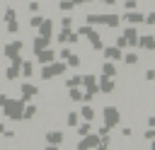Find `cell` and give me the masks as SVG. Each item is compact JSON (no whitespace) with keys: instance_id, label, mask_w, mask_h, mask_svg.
<instances>
[{"instance_id":"30bf717a","label":"cell","mask_w":155,"mask_h":150,"mask_svg":"<svg viewBox=\"0 0 155 150\" xmlns=\"http://www.w3.org/2000/svg\"><path fill=\"white\" fill-rule=\"evenodd\" d=\"M143 19H145V24H155V12H150V15L143 17Z\"/></svg>"},{"instance_id":"7c38bea8","label":"cell","mask_w":155,"mask_h":150,"mask_svg":"<svg viewBox=\"0 0 155 150\" xmlns=\"http://www.w3.org/2000/svg\"><path fill=\"white\" fill-rule=\"evenodd\" d=\"M145 138H148V140H153V138H155V131H153V126L145 131Z\"/></svg>"},{"instance_id":"277c9868","label":"cell","mask_w":155,"mask_h":150,"mask_svg":"<svg viewBox=\"0 0 155 150\" xmlns=\"http://www.w3.org/2000/svg\"><path fill=\"white\" fill-rule=\"evenodd\" d=\"M107 58H116V60H119V58H121V48H119V46L107 48Z\"/></svg>"},{"instance_id":"7a4b0ae2","label":"cell","mask_w":155,"mask_h":150,"mask_svg":"<svg viewBox=\"0 0 155 150\" xmlns=\"http://www.w3.org/2000/svg\"><path fill=\"white\" fill-rule=\"evenodd\" d=\"M138 46L153 51V48H155V36H140V39H138Z\"/></svg>"},{"instance_id":"4fadbf2b","label":"cell","mask_w":155,"mask_h":150,"mask_svg":"<svg viewBox=\"0 0 155 150\" xmlns=\"http://www.w3.org/2000/svg\"><path fill=\"white\" fill-rule=\"evenodd\" d=\"M145 80H155V70H148L145 73Z\"/></svg>"},{"instance_id":"52a82bcc","label":"cell","mask_w":155,"mask_h":150,"mask_svg":"<svg viewBox=\"0 0 155 150\" xmlns=\"http://www.w3.org/2000/svg\"><path fill=\"white\" fill-rule=\"evenodd\" d=\"M82 116H85L87 121H92V116H94V111H92L90 106H85V109H82Z\"/></svg>"},{"instance_id":"ba28073f","label":"cell","mask_w":155,"mask_h":150,"mask_svg":"<svg viewBox=\"0 0 155 150\" xmlns=\"http://www.w3.org/2000/svg\"><path fill=\"white\" fill-rule=\"evenodd\" d=\"M61 133H48V143H61Z\"/></svg>"},{"instance_id":"8992f818","label":"cell","mask_w":155,"mask_h":150,"mask_svg":"<svg viewBox=\"0 0 155 150\" xmlns=\"http://www.w3.org/2000/svg\"><path fill=\"white\" fill-rule=\"evenodd\" d=\"M124 60H126L128 65H136V63H138V56H136V53H126V58H124Z\"/></svg>"},{"instance_id":"8fae6325","label":"cell","mask_w":155,"mask_h":150,"mask_svg":"<svg viewBox=\"0 0 155 150\" xmlns=\"http://www.w3.org/2000/svg\"><path fill=\"white\" fill-rule=\"evenodd\" d=\"M68 123L75 126V123H78V114H70V116H68Z\"/></svg>"},{"instance_id":"5b68a950","label":"cell","mask_w":155,"mask_h":150,"mask_svg":"<svg viewBox=\"0 0 155 150\" xmlns=\"http://www.w3.org/2000/svg\"><path fill=\"white\" fill-rule=\"evenodd\" d=\"M97 143H99L97 135H87V140H82L80 145H82V148H92V145H97Z\"/></svg>"},{"instance_id":"6da1fadb","label":"cell","mask_w":155,"mask_h":150,"mask_svg":"<svg viewBox=\"0 0 155 150\" xmlns=\"http://www.w3.org/2000/svg\"><path fill=\"white\" fill-rule=\"evenodd\" d=\"M104 121H107V126H116V123L121 121V114H119V109H114V106H107V109H104Z\"/></svg>"},{"instance_id":"3957f363","label":"cell","mask_w":155,"mask_h":150,"mask_svg":"<svg viewBox=\"0 0 155 150\" xmlns=\"http://www.w3.org/2000/svg\"><path fill=\"white\" fill-rule=\"evenodd\" d=\"M126 22L136 27V24H140V22H143V15H140V12H128V15H126Z\"/></svg>"},{"instance_id":"9c48e42d","label":"cell","mask_w":155,"mask_h":150,"mask_svg":"<svg viewBox=\"0 0 155 150\" xmlns=\"http://www.w3.org/2000/svg\"><path fill=\"white\" fill-rule=\"evenodd\" d=\"M116 70H114V65L111 63H104V75H114Z\"/></svg>"},{"instance_id":"5bb4252c","label":"cell","mask_w":155,"mask_h":150,"mask_svg":"<svg viewBox=\"0 0 155 150\" xmlns=\"http://www.w3.org/2000/svg\"><path fill=\"white\" fill-rule=\"evenodd\" d=\"M148 123H150V126L155 128V116H150V119H148Z\"/></svg>"}]
</instances>
